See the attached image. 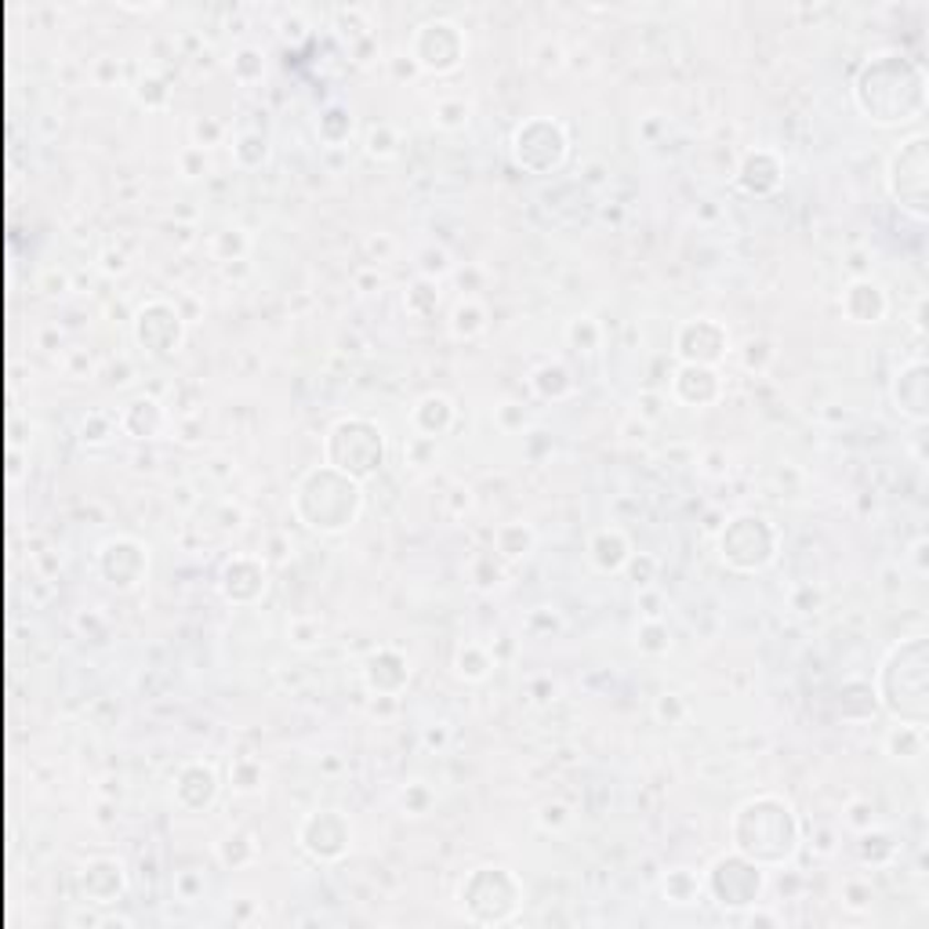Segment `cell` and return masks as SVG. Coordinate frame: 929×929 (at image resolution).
Instances as JSON below:
<instances>
[{"mask_svg": "<svg viewBox=\"0 0 929 929\" xmlns=\"http://www.w3.org/2000/svg\"><path fill=\"white\" fill-rule=\"evenodd\" d=\"M853 102L861 117L875 128H908L922 120L929 102V80L919 58H911L900 47H883L861 62L853 77Z\"/></svg>", "mask_w": 929, "mask_h": 929, "instance_id": "obj_1", "label": "cell"}, {"mask_svg": "<svg viewBox=\"0 0 929 929\" xmlns=\"http://www.w3.org/2000/svg\"><path fill=\"white\" fill-rule=\"evenodd\" d=\"M802 846V824L799 813L791 810L788 799L770 796H752L730 817V850L741 857L755 861L759 868L774 872L796 861Z\"/></svg>", "mask_w": 929, "mask_h": 929, "instance_id": "obj_2", "label": "cell"}, {"mask_svg": "<svg viewBox=\"0 0 929 929\" xmlns=\"http://www.w3.org/2000/svg\"><path fill=\"white\" fill-rule=\"evenodd\" d=\"M875 701L894 723L929 726V636L894 642L875 672Z\"/></svg>", "mask_w": 929, "mask_h": 929, "instance_id": "obj_3", "label": "cell"}, {"mask_svg": "<svg viewBox=\"0 0 929 929\" xmlns=\"http://www.w3.org/2000/svg\"><path fill=\"white\" fill-rule=\"evenodd\" d=\"M291 509L316 534H345L364 516V483L327 462L313 465L294 483Z\"/></svg>", "mask_w": 929, "mask_h": 929, "instance_id": "obj_4", "label": "cell"}, {"mask_svg": "<svg viewBox=\"0 0 929 929\" xmlns=\"http://www.w3.org/2000/svg\"><path fill=\"white\" fill-rule=\"evenodd\" d=\"M386 457H389L386 429L370 418L360 414L338 418L324 436V462L360 483L375 479L386 468Z\"/></svg>", "mask_w": 929, "mask_h": 929, "instance_id": "obj_5", "label": "cell"}, {"mask_svg": "<svg viewBox=\"0 0 929 929\" xmlns=\"http://www.w3.org/2000/svg\"><path fill=\"white\" fill-rule=\"evenodd\" d=\"M462 911L468 922L476 926H501L512 922L519 904H523V883L519 875L501 868V864H483L465 875L462 889H457Z\"/></svg>", "mask_w": 929, "mask_h": 929, "instance_id": "obj_6", "label": "cell"}, {"mask_svg": "<svg viewBox=\"0 0 929 929\" xmlns=\"http://www.w3.org/2000/svg\"><path fill=\"white\" fill-rule=\"evenodd\" d=\"M780 549V534L777 527L759 512H737L726 519V527L715 538V552L720 560L737 570V574H759L774 560Z\"/></svg>", "mask_w": 929, "mask_h": 929, "instance_id": "obj_7", "label": "cell"}, {"mask_svg": "<svg viewBox=\"0 0 929 929\" xmlns=\"http://www.w3.org/2000/svg\"><path fill=\"white\" fill-rule=\"evenodd\" d=\"M886 193L904 215L926 222L929 215V134L904 139L886 160Z\"/></svg>", "mask_w": 929, "mask_h": 929, "instance_id": "obj_8", "label": "cell"}, {"mask_svg": "<svg viewBox=\"0 0 929 929\" xmlns=\"http://www.w3.org/2000/svg\"><path fill=\"white\" fill-rule=\"evenodd\" d=\"M704 894H709L723 911H748L766 894V868L755 861L741 857V853H723L712 861V868L701 875Z\"/></svg>", "mask_w": 929, "mask_h": 929, "instance_id": "obj_9", "label": "cell"}, {"mask_svg": "<svg viewBox=\"0 0 929 929\" xmlns=\"http://www.w3.org/2000/svg\"><path fill=\"white\" fill-rule=\"evenodd\" d=\"M509 153L516 168L530 171V175H552L570 153L566 128L555 117H527L523 123H516Z\"/></svg>", "mask_w": 929, "mask_h": 929, "instance_id": "obj_10", "label": "cell"}, {"mask_svg": "<svg viewBox=\"0 0 929 929\" xmlns=\"http://www.w3.org/2000/svg\"><path fill=\"white\" fill-rule=\"evenodd\" d=\"M468 52V36L454 19H429L411 33V62L425 73H454L462 69Z\"/></svg>", "mask_w": 929, "mask_h": 929, "instance_id": "obj_11", "label": "cell"}, {"mask_svg": "<svg viewBox=\"0 0 929 929\" xmlns=\"http://www.w3.org/2000/svg\"><path fill=\"white\" fill-rule=\"evenodd\" d=\"M299 846L320 864H338L353 850V821L334 807L305 813L299 824Z\"/></svg>", "mask_w": 929, "mask_h": 929, "instance_id": "obj_12", "label": "cell"}, {"mask_svg": "<svg viewBox=\"0 0 929 929\" xmlns=\"http://www.w3.org/2000/svg\"><path fill=\"white\" fill-rule=\"evenodd\" d=\"M134 342L150 356H171L185 342V320L168 299H150L134 313Z\"/></svg>", "mask_w": 929, "mask_h": 929, "instance_id": "obj_13", "label": "cell"}, {"mask_svg": "<svg viewBox=\"0 0 929 929\" xmlns=\"http://www.w3.org/2000/svg\"><path fill=\"white\" fill-rule=\"evenodd\" d=\"M98 563V574H102L106 585H114L120 592H131L139 588L145 574H150V549L139 541V538H109L102 549L95 555Z\"/></svg>", "mask_w": 929, "mask_h": 929, "instance_id": "obj_14", "label": "cell"}, {"mask_svg": "<svg viewBox=\"0 0 929 929\" xmlns=\"http://www.w3.org/2000/svg\"><path fill=\"white\" fill-rule=\"evenodd\" d=\"M676 356L679 364H698V367H715L726 360L730 353V331L712 316L683 320L676 327Z\"/></svg>", "mask_w": 929, "mask_h": 929, "instance_id": "obj_15", "label": "cell"}, {"mask_svg": "<svg viewBox=\"0 0 929 929\" xmlns=\"http://www.w3.org/2000/svg\"><path fill=\"white\" fill-rule=\"evenodd\" d=\"M889 400H894L897 414L911 425H926L929 421V367L922 356H911L908 364H900L889 378Z\"/></svg>", "mask_w": 929, "mask_h": 929, "instance_id": "obj_16", "label": "cell"}, {"mask_svg": "<svg viewBox=\"0 0 929 929\" xmlns=\"http://www.w3.org/2000/svg\"><path fill=\"white\" fill-rule=\"evenodd\" d=\"M266 585H269V566H266V560H258V555H247V552L229 555L218 570V592L233 606H255L266 596Z\"/></svg>", "mask_w": 929, "mask_h": 929, "instance_id": "obj_17", "label": "cell"}, {"mask_svg": "<svg viewBox=\"0 0 929 929\" xmlns=\"http://www.w3.org/2000/svg\"><path fill=\"white\" fill-rule=\"evenodd\" d=\"M222 780L218 770L204 759H190L179 766L175 780H171V799L182 813H204L218 802Z\"/></svg>", "mask_w": 929, "mask_h": 929, "instance_id": "obj_18", "label": "cell"}, {"mask_svg": "<svg viewBox=\"0 0 929 929\" xmlns=\"http://www.w3.org/2000/svg\"><path fill=\"white\" fill-rule=\"evenodd\" d=\"M839 309H842V316H846L850 324L875 327V324H883V320H886L889 299H886V291H883V283H878V280L857 277V280H850L846 288H842Z\"/></svg>", "mask_w": 929, "mask_h": 929, "instance_id": "obj_19", "label": "cell"}, {"mask_svg": "<svg viewBox=\"0 0 929 929\" xmlns=\"http://www.w3.org/2000/svg\"><path fill=\"white\" fill-rule=\"evenodd\" d=\"M364 683L378 698H396V693L411 683V661L396 647H378L364 661Z\"/></svg>", "mask_w": 929, "mask_h": 929, "instance_id": "obj_20", "label": "cell"}, {"mask_svg": "<svg viewBox=\"0 0 929 929\" xmlns=\"http://www.w3.org/2000/svg\"><path fill=\"white\" fill-rule=\"evenodd\" d=\"M80 889L91 904H114L128 894V872L117 857H91L80 868Z\"/></svg>", "mask_w": 929, "mask_h": 929, "instance_id": "obj_21", "label": "cell"}, {"mask_svg": "<svg viewBox=\"0 0 929 929\" xmlns=\"http://www.w3.org/2000/svg\"><path fill=\"white\" fill-rule=\"evenodd\" d=\"M672 396L683 407H712L723 396V378L715 367H698V364H679L672 375Z\"/></svg>", "mask_w": 929, "mask_h": 929, "instance_id": "obj_22", "label": "cell"}, {"mask_svg": "<svg viewBox=\"0 0 929 929\" xmlns=\"http://www.w3.org/2000/svg\"><path fill=\"white\" fill-rule=\"evenodd\" d=\"M785 182V168H780V156L774 150H752L745 153L737 168V185L748 196H774Z\"/></svg>", "mask_w": 929, "mask_h": 929, "instance_id": "obj_23", "label": "cell"}, {"mask_svg": "<svg viewBox=\"0 0 929 929\" xmlns=\"http://www.w3.org/2000/svg\"><path fill=\"white\" fill-rule=\"evenodd\" d=\"M588 563L599 570V574H622L631 560V541L622 527H596L588 534Z\"/></svg>", "mask_w": 929, "mask_h": 929, "instance_id": "obj_24", "label": "cell"}, {"mask_svg": "<svg viewBox=\"0 0 929 929\" xmlns=\"http://www.w3.org/2000/svg\"><path fill=\"white\" fill-rule=\"evenodd\" d=\"M454 418H457V407L451 396H443V392H425L411 407V429L418 432V440L436 443L440 436H447L454 429Z\"/></svg>", "mask_w": 929, "mask_h": 929, "instance_id": "obj_25", "label": "cell"}, {"mask_svg": "<svg viewBox=\"0 0 929 929\" xmlns=\"http://www.w3.org/2000/svg\"><path fill=\"white\" fill-rule=\"evenodd\" d=\"M117 425L128 432L131 440H153L164 432L168 411H164V403L153 400V396H134V400L120 411Z\"/></svg>", "mask_w": 929, "mask_h": 929, "instance_id": "obj_26", "label": "cell"}, {"mask_svg": "<svg viewBox=\"0 0 929 929\" xmlns=\"http://www.w3.org/2000/svg\"><path fill=\"white\" fill-rule=\"evenodd\" d=\"M883 748H886V755H894L900 763H919L926 755V726H908V723L889 726L883 737Z\"/></svg>", "mask_w": 929, "mask_h": 929, "instance_id": "obj_27", "label": "cell"}, {"mask_svg": "<svg viewBox=\"0 0 929 929\" xmlns=\"http://www.w3.org/2000/svg\"><path fill=\"white\" fill-rule=\"evenodd\" d=\"M534 544H538V534H534V527H527V523H501L494 530V552L509 563L527 560V555L534 552Z\"/></svg>", "mask_w": 929, "mask_h": 929, "instance_id": "obj_28", "label": "cell"}, {"mask_svg": "<svg viewBox=\"0 0 929 929\" xmlns=\"http://www.w3.org/2000/svg\"><path fill=\"white\" fill-rule=\"evenodd\" d=\"M454 672L465 679V683H483L494 672V653L483 647V642H462L454 653Z\"/></svg>", "mask_w": 929, "mask_h": 929, "instance_id": "obj_29", "label": "cell"}, {"mask_svg": "<svg viewBox=\"0 0 929 929\" xmlns=\"http://www.w3.org/2000/svg\"><path fill=\"white\" fill-rule=\"evenodd\" d=\"M665 897L668 904H679V908H687V904H698L701 894H704V878L698 872H690V868H672L665 875Z\"/></svg>", "mask_w": 929, "mask_h": 929, "instance_id": "obj_30", "label": "cell"}, {"mask_svg": "<svg viewBox=\"0 0 929 929\" xmlns=\"http://www.w3.org/2000/svg\"><path fill=\"white\" fill-rule=\"evenodd\" d=\"M530 386H534L541 400H566L574 392V378H570V370L563 364H544L530 375Z\"/></svg>", "mask_w": 929, "mask_h": 929, "instance_id": "obj_31", "label": "cell"}, {"mask_svg": "<svg viewBox=\"0 0 929 929\" xmlns=\"http://www.w3.org/2000/svg\"><path fill=\"white\" fill-rule=\"evenodd\" d=\"M487 331V309H483L476 299H462L457 309L451 313V334L454 338H476V334Z\"/></svg>", "mask_w": 929, "mask_h": 929, "instance_id": "obj_32", "label": "cell"}, {"mask_svg": "<svg viewBox=\"0 0 929 929\" xmlns=\"http://www.w3.org/2000/svg\"><path fill=\"white\" fill-rule=\"evenodd\" d=\"M255 857H258V842L247 832H229L218 842V861L226 864V868H244V864H251Z\"/></svg>", "mask_w": 929, "mask_h": 929, "instance_id": "obj_33", "label": "cell"}, {"mask_svg": "<svg viewBox=\"0 0 929 929\" xmlns=\"http://www.w3.org/2000/svg\"><path fill=\"white\" fill-rule=\"evenodd\" d=\"M316 134H320V139H324L327 145L349 142V134H353V114H349L345 106H327L324 114H320Z\"/></svg>", "mask_w": 929, "mask_h": 929, "instance_id": "obj_34", "label": "cell"}, {"mask_svg": "<svg viewBox=\"0 0 929 929\" xmlns=\"http://www.w3.org/2000/svg\"><path fill=\"white\" fill-rule=\"evenodd\" d=\"M636 647L642 653H650V658H661V653H668V647H672V636H668V625L661 622V617H642V625L636 631Z\"/></svg>", "mask_w": 929, "mask_h": 929, "instance_id": "obj_35", "label": "cell"}, {"mask_svg": "<svg viewBox=\"0 0 929 929\" xmlns=\"http://www.w3.org/2000/svg\"><path fill=\"white\" fill-rule=\"evenodd\" d=\"M266 156H269V142H266V134H258V131H247L240 134L237 142H233V160H237L240 168H262L266 164Z\"/></svg>", "mask_w": 929, "mask_h": 929, "instance_id": "obj_36", "label": "cell"}, {"mask_svg": "<svg viewBox=\"0 0 929 929\" xmlns=\"http://www.w3.org/2000/svg\"><path fill=\"white\" fill-rule=\"evenodd\" d=\"M861 861L864 864H872V868H878V864H889L894 861V853H897V842L889 839V835H883V832H861Z\"/></svg>", "mask_w": 929, "mask_h": 929, "instance_id": "obj_37", "label": "cell"}, {"mask_svg": "<svg viewBox=\"0 0 929 929\" xmlns=\"http://www.w3.org/2000/svg\"><path fill=\"white\" fill-rule=\"evenodd\" d=\"M566 342L574 345L577 353H596L603 342V331L592 316H574L566 324Z\"/></svg>", "mask_w": 929, "mask_h": 929, "instance_id": "obj_38", "label": "cell"}, {"mask_svg": "<svg viewBox=\"0 0 929 929\" xmlns=\"http://www.w3.org/2000/svg\"><path fill=\"white\" fill-rule=\"evenodd\" d=\"M229 69L240 84H255V80H262V73H266V55L258 52V47H240V52H233Z\"/></svg>", "mask_w": 929, "mask_h": 929, "instance_id": "obj_39", "label": "cell"}, {"mask_svg": "<svg viewBox=\"0 0 929 929\" xmlns=\"http://www.w3.org/2000/svg\"><path fill=\"white\" fill-rule=\"evenodd\" d=\"M468 102L465 98H440L436 109H432V120L440 123V128H447V131H457V128H465L468 123Z\"/></svg>", "mask_w": 929, "mask_h": 929, "instance_id": "obj_40", "label": "cell"}, {"mask_svg": "<svg viewBox=\"0 0 929 929\" xmlns=\"http://www.w3.org/2000/svg\"><path fill=\"white\" fill-rule=\"evenodd\" d=\"M229 780H233V788H237V791L262 788V763L240 755V759H233V766H229Z\"/></svg>", "mask_w": 929, "mask_h": 929, "instance_id": "obj_41", "label": "cell"}, {"mask_svg": "<svg viewBox=\"0 0 929 929\" xmlns=\"http://www.w3.org/2000/svg\"><path fill=\"white\" fill-rule=\"evenodd\" d=\"M403 305L411 309L414 316H429L432 309L440 305V291H436V283L432 280H418L411 291H407V299H403Z\"/></svg>", "mask_w": 929, "mask_h": 929, "instance_id": "obj_42", "label": "cell"}, {"mask_svg": "<svg viewBox=\"0 0 929 929\" xmlns=\"http://www.w3.org/2000/svg\"><path fill=\"white\" fill-rule=\"evenodd\" d=\"M875 900V886L868 878H846L842 883V904H846L850 911H868Z\"/></svg>", "mask_w": 929, "mask_h": 929, "instance_id": "obj_43", "label": "cell"}, {"mask_svg": "<svg viewBox=\"0 0 929 929\" xmlns=\"http://www.w3.org/2000/svg\"><path fill=\"white\" fill-rule=\"evenodd\" d=\"M396 145H400V139H396V131L389 128V123H375V128L367 131V153L370 156H392L396 153Z\"/></svg>", "mask_w": 929, "mask_h": 929, "instance_id": "obj_44", "label": "cell"}, {"mask_svg": "<svg viewBox=\"0 0 929 929\" xmlns=\"http://www.w3.org/2000/svg\"><path fill=\"white\" fill-rule=\"evenodd\" d=\"M288 636H291L294 647L309 650V647H316V642H320V636H324V628H320L316 617H294L291 628H288Z\"/></svg>", "mask_w": 929, "mask_h": 929, "instance_id": "obj_45", "label": "cell"}, {"mask_svg": "<svg viewBox=\"0 0 929 929\" xmlns=\"http://www.w3.org/2000/svg\"><path fill=\"white\" fill-rule=\"evenodd\" d=\"M139 98H142L145 106L160 109V106H168L171 91H168V84L160 80V77H142V80H139Z\"/></svg>", "mask_w": 929, "mask_h": 929, "instance_id": "obj_46", "label": "cell"}, {"mask_svg": "<svg viewBox=\"0 0 929 929\" xmlns=\"http://www.w3.org/2000/svg\"><path fill=\"white\" fill-rule=\"evenodd\" d=\"M846 824H850V828H857V832H868V828L875 824V810H872V802L853 799L850 807H846Z\"/></svg>", "mask_w": 929, "mask_h": 929, "instance_id": "obj_47", "label": "cell"}, {"mask_svg": "<svg viewBox=\"0 0 929 929\" xmlns=\"http://www.w3.org/2000/svg\"><path fill=\"white\" fill-rule=\"evenodd\" d=\"M91 429L84 425V443H106L109 436H114V418H106V414H91Z\"/></svg>", "mask_w": 929, "mask_h": 929, "instance_id": "obj_48", "label": "cell"}, {"mask_svg": "<svg viewBox=\"0 0 929 929\" xmlns=\"http://www.w3.org/2000/svg\"><path fill=\"white\" fill-rule=\"evenodd\" d=\"M429 802H432V796H429V788H425V785H411V788L403 791V807L411 810L414 817L425 813V810H429Z\"/></svg>", "mask_w": 929, "mask_h": 929, "instance_id": "obj_49", "label": "cell"}, {"mask_svg": "<svg viewBox=\"0 0 929 929\" xmlns=\"http://www.w3.org/2000/svg\"><path fill=\"white\" fill-rule=\"evenodd\" d=\"M570 821V813L563 802H549V807H541V824L544 828H563Z\"/></svg>", "mask_w": 929, "mask_h": 929, "instance_id": "obj_50", "label": "cell"}, {"mask_svg": "<svg viewBox=\"0 0 929 929\" xmlns=\"http://www.w3.org/2000/svg\"><path fill=\"white\" fill-rule=\"evenodd\" d=\"M658 712H661V715H668V712H672V720H683V715H687V704L679 701L676 693H665V698H661V704H658Z\"/></svg>", "mask_w": 929, "mask_h": 929, "instance_id": "obj_51", "label": "cell"}, {"mask_svg": "<svg viewBox=\"0 0 929 929\" xmlns=\"http://www.w3.org/2000/svg\"><path fill=\"white\" fill-rule=\"evenodd\" d=\"M911 552H915V563H919V574H926V563H922V552H926V538H919V541H915V549H911Z\"/></svg>", "mask_w": 929, "mask_h": 929, "instance_id": "obj_52", "label": "cell"}]
</instances>
